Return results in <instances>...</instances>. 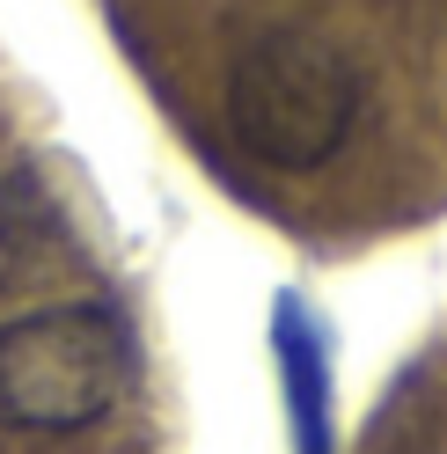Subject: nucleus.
Here are the masks:
<instances>
[{"label":"nucleus","instance_id":"nucleus-3","mask_svg":"<svg viewBox=\"0 0 447 454\" xmlns=\"http://www.w3.org/2000/svg\"><path fill=\"white\" fill-rule=\"evenodd\" d=\"M278 352H286V388H294V425H301V454H330V395H323V359L316 337L301 323V308H278Z\"/></svg>","mask_w":447,"mask_h":454},{"label":"nucleus","instance_id":"nucleus-2","mask_svg":"<svg viewBox=\"0 0 447 454\" xmlns=\"http://www.w3.org/2000/svg\"><path fill=\"white\" fill-rule=\"evenodd\" d=\"M132 381V337L96 301H59L0 323V425L81 433Z\"/></svg>","mask_w":447,"mask_h":454},{"label":"nucleus","instance_id":"nucleus-1","mask_svg":"<svg viewBox=\"0 0 447 454\" xmlns=\"http://www.w3.org/2000/svg\"><path fill=\"white\" fill-rule=\"evenodd\" d=\"M359 74L316 30H264L228 74V125L264 168H323L352 139Z\"/></svg>","mask_w":447,"mask_h":454}]
</instances>
